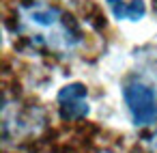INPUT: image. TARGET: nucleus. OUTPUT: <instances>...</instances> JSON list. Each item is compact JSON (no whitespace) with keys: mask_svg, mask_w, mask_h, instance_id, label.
<instances>
[{"mask_svg":"<svg viewBox=\"0 0 157 153\" xmlns=\"http://www.w3.org/2000/svg\"><path fill=\"white\" fill-rule=\"evenodd\" d=\"M88 88L82 82H71L58 91V110L65 121H82L88 116Z\"/></svg>","mask_w":157,"mask_h":153,"instance_id":"7ed1b4c3","label":"nucleus"},{"mask_svg":"<svg viewBox=\"0 0 157 153\" xmlns=\"http://www.w3.org/2000/svg\"><path fill=\"white\" fill-rule=\"evenodd\" d=\"M146 147H148V151H151V153H157V131L146 140Z\"/></svg>","mask_w":157,"mask_h":153,"instance_id":"423d86ee","label":"nucleus"},{"mask_svg":"<svg viewBox=\"0 0 157 153\" xmlns=\"http://www.w3.org/2000/svg\"><path fill=\"white\" fill-rule=\"evenodd\" d=\"M105 5L110 7V11H112V15L116 18V20H125V2L123 0H105Z\"/></svg>","mask_w":157,"mask_h":153,"instance_id":"39448f33","label":"nucleus"},{"mask_svg":"<svg viewBox=\"0 0 157 153\" xmlns=\"http://www.w3.org/2000/svg\"><path fill=\"white\" fill-rule=\"evenodd\" d=\"M146 15V5L144 0H131V2L125 7V20L129 22H138Z\"/></svg>","mask_w":157,"mask_h":153,"instance_id":"20e7f679","label":"nucleus"},{"mask_svg":"<svg viewBox=\"0 0 157 153\" xmlns=\"http://www.w3.org/2000/svg\"><path fill=\"white\" fill-rule=\"evenodd\" d=\"M123 99L133 125L148 127L157 123V93L146 82L131 78L123 84Z\"/></svg>","mask_w":157,"mask_h":153,"instance_id":"f03ea898","label":"nucleus"},{"mask_svg":"<svg viewBox=\"0 0 157 153\" xmlns=\"http://www.w3.org/2000/svg\"><path fill=\"white\" fill-rule=\"evenodd\" d=\"M15 33L33 48L50 54H69L84 41L78 22L60 7L45 2L20 5L15 11Z\"/></svg>","mask_w":157,"mask_h":153,"instance_id":"f257e3e1","label":"nucleus"}]
</instances>
